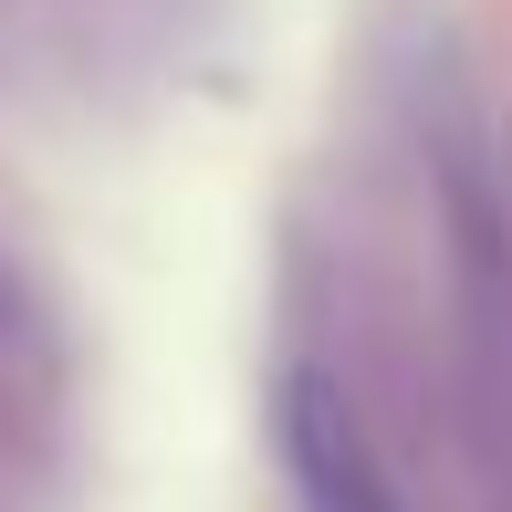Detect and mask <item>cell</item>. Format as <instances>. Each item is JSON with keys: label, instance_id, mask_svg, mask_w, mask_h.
<instances>
[{"label": "cell", "instance_id": "cell-1", "mask_svg": "<svg viewBox=\"0 0 512 512\" xmlns=\"http://www.w3.org/2000/svg\"><path fill=\"white\" fill-rule=\"evenodd\" d=\"M272 429H283V481H293L304 512H408L387 460H377V439H366V418H356V398L324 366H293L283 377Z\"/></svg>", "mask_w": 512, "mask_h": 512}, {"label": "cell", "instance_id": "cell-2", "mask_svg": "<svg viewBox=\"0 0 512 512\" xmlns=\"http://www.w3.org/2000/svg\"><path fill=\"white\" fill-rule=\"evenodd\" d=\"M11 324H21V293H11V272H0V335H11Z\"/></svg>", "mask_w": 512, "mask_h": 512}]
</instances>
